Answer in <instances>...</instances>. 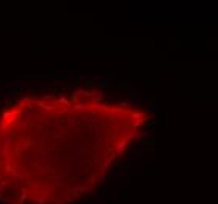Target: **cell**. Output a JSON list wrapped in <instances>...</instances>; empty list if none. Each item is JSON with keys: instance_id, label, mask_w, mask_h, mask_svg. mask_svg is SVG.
Masks as SVG:
<instances>
[{"instance_id": "6da1fadb", "label": "cell", "mask_w": 218, "mask_h": 204, "mask_svg": "<svg viewBox=\"0 0 218 204\" xmlns=\"http://www.w3.org/2000/svg\"><path fill=\"white\" fill-rule=\"evenodd\" d=\"M149 123L146 108L99 90L17 97L0 111V202H80Z\"/></svg>"}]
</instances>
